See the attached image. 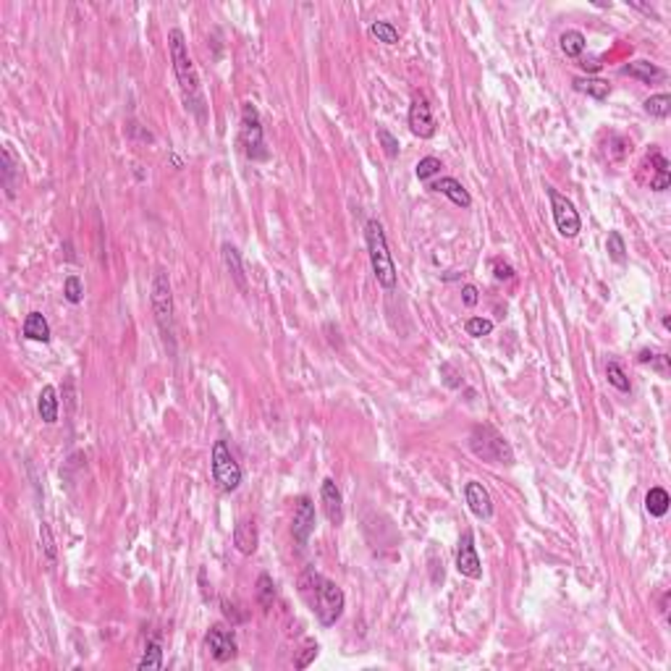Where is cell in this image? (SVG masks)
<instances>
[{
  "instance_id": "cell-26",
  "label": "cell",
  "mask_w": 671,
  "mask_h": 671,
  "mask_svg": "<svg viewBox=\"0 0 671 671\" xmlns=\"http://www.w3.org/2000/svg\"><path fill=\"white\" fill-rule=\"evenodd\" d=\"M139 669L142 671H150V669H160L163 666V645H160V640L158 637H153L150 642H147V647H145V653H142V658H139V663H137Z\"/></svg>"
},
{
  "instance_id": "cell-17",
  "label": "cell",
  "mask_w": 671,
  "mask_h": 671,
  "mask_svg": "<svg viewBox=\"0 0 671 671\" xmlns=\"http://www.w3.org/2000/svg\"><path fill=\"white\" fill-rule=\"evenodd\" d=\"M21 333H24V339H29V341H42V344H48V341L53 339V331H50L48 317L42 315V312H29V315L24 317Z\"/></svg>"
},
{
  "instance_id": "cell-21",
  "label": "cell",
  "mask_w": 671,
  "mask_h": 671,
  "mask_svg": "<svg viewBox=\"0 0 671 671\" xmlns=\"http://www.w3.org/2000/svg\"><path fill=\"white\" fill-rule=\"evenodd\" d=\"M220 252H223L226 270L231 273V278L236 281V286H239L242 292H247V278H244V265H242V255H239V250H236L234 244H223Z\"/></svg>"
},
{
  "instance_id": "cell-14",
  "label": "cell",
  "mask_w": 671,
  "mask_h": 671,
  "mask_svg": "<svg viewBox=\"0 0 671 671\" xmlns=\"http://www.w3.org/2000/svg\"><path fill=\"white\" fill-rule=\"evenodd\" d=\"M320 501H323V509H325L328 522L339 527L341 522H344V496H341V491H339V486H336V480H333V477H325L323 480V486H320Z\"/></svg>"
},
{
  "instance_id": "cell-28",
  "label": "cell",
  "mask_w": 671,
  "mask_h": 671,
  "mask_svg": "<svg viewBox=\"0 0 671 671\" xmlns=\"http://www.w3.org/2000/svg\"><path fill=\"white\" fill-rule=\"evenodd\" d=\"M642 106H645V113H650L653 118H669V113H671V95H666V92H661V95H653V98H647Z\"/></svg>"
},
{
  "instance_id": "cell-9",
  "label": "cell",
  "mask_w": 671,
  "mask_h": 671,
  "mask_svg": "<svg viewBox=\"0 0 671 671\" xmlns=\"http://www.w3.org/2000/svg\"><path fill=\"white\" fill-rule=\"evenodd\" d=\"M409 131L420 139H433L436 137V116H433V106L430 100L417 92L409 106Z\"/></svg>"
},
{
  "instance_id": "cell-37",
  "label": "cell",
  "mask_w": 671,
  "mask_h": 671,
  "mask_svg": "<svg viewBox=\"0 0 671 671\" xmlns=\"http://www.w3.org/2000/svg\"><path fill=\"white\" fill-rule=\"evenodd\" d=\"M40 541H42V548H45V558H48V564H56V541H53L50 527L45 525V522L40 525Z\"/></svg>"
},
{
  "instance_id": "cell-10",
  "label": "cell",
  "mask_w": 671,
  "mask_h": 671,
  "mask_svg": "<svg viewBox=\"0 0 671 671\" xmlns=\"http://www.w3.org/2000/svg\"><path fill=\"white\" fill-rule=\"evenodd\" d=\"M456 569L467 580H480L483 577V561L477 556L472 530H464L459 538V545H456Z\"/></svg>"
},
{
  "instance_id": "cell-24",
  "label": "cell",
  "mask_w": 671,
  "mask_h": 671,
  "mask_svg": "<svg viewBox=\"0 0 671 671\" xmlns=\"http://www.w3.org/2000/svg\"><path fill=\"white\" fill-rule=\"evenodd\" d=\"M653 163H655V176L650 178V189H653V192H666L671 184L669 160H666L658 150H653Z\"/></svg>"
},
{
  "instance_id": "cell-8",
  "label": "cell",
  "mask_w": 671,
  "mask_h": 671,
  "mask_svg": "<svg viewBox=\"0 0 671 671\" xmlns=\"http://www.w3.org/2000/svg\"><path fill=\"white\" fill-rule=\"evenodd\" d=\"M545 192H548L556 231L564 236V239H574V236L580 234V228H583V218H580V212H577L574 203L569 200V197L561 195V192H556L553 186H545Z\"/></svg>"
},
{
  "instance_id": "cell-6",
  "label": "cell",
  "mask_w": 671,
  "mask_h": 671,
  "mask_svg": "<svg viewBox=\"0 0 671 671\" xmlns=\"http://www.w3.org/2000/svg\"><path fill=\"white\" fill-rule=\"evenodd\" d=\"M239 142H242L244 155L250 158L252 163H262L270 158L265 147V131H262V121H260L257 108L252 103H244L242 106V131H239Z\"/></svg>"
},
{
  "instance_id": "cell-32",
  "label": "cell",
  "mask_w": 671,
  "mask_h": 671,
  "mask_svg": "<svg viewBox=\"0 0 671 671\" xmlns=\"http://www.w3.org/2000/svg\"><path fill=\"white\" fill-rule=\"evenodd\" d=\"M464 331H467V336H472V339L491 336V333H493V320H488V317H469L467 323H464Z\"/></svg>"
},
{
  "instance_id": "cell-18",
  "label": "cell",
  "mask_w": 671,
  "mask_h": 671,
  "mask_svg": "<svg viewBox=\"0 0 671 671\" xmlns=\"http://www.w3.org/2000/svg\"><path fill=\"white\" fill-rule=\"evenodd\" d=\"M58 406H61L58 391L53 386H45L40 391V396H37V414H40V420L45 425H56L58 422Z\"/></svg>"
},
{
  "instance_id": "cell-23",
  "label": "cell",
  "mask_w": 671,
  "mask_h": 671,
  "mask_svg": "<svg viewBox=\"0 0 671 671\" xmlns=\"http://www.w3.org/2000/svg\"><path fill=\"white\" fill-rule=\"evenodd\" d=\"M669 503H671L669 493L658 486L650 488V491L645 493V511L650 514V517H663V514L669 511Z\"/></svg>"
},
{
  "instance_id": "cell-39",
  "label": "cell",
  "mask_w": 671,
  "mask_h": 671,
  "mask_svg": "<svg viewBox=\"0 0 671 671\" xmlns=\"http://www.w3.org/2000/svg\"><path fill=\"white\" fill-rule=\"evenodd\" d=\"M315 658H317V642H309V645L304 647V653H302L299 658L294 661V666H297V669H307V666L315 661Z\"/></svg>"
},
{
  "instance_id": "cell-1",
  "label": "cell",
  "mask_w": 671,
  "mask_h": 671,
  "mask_svg": "<svg viewBox=\"0 0 671 671\" xmlns=\"http://www.w3.org/2000/svg\"><path fill=\"white\" fill-rule=\"evenodd\" d=\"M168 53H170V63H173V73H176V79H178V87H181V98H184L186 111L192 116H197L200 121H205L208 103H205L200 73H197L195 61L189 56V45H186V37L181 29H170L168 32Z\"/></svg>"
},
{
  "instance_id": "cell-30",
  "label": "cell",
  "mask_w": 671,
  "mask_h": 671,
  "mask_svg": "<svg viewBox=\"0 0 671 671\" xmlns=\"http://www.w3.org/2000/svg\"><path fill=\"white\" fill-rule=\"evenodd\" d=\"M606 378H608V383H611L616 391H622V394H630V391H632L630 378H627V372L622 370V364H619V362H608L606 364Z\"/></svg>"
},
{
  "instance_id": "cell-13",
  "label": "cell",
  "mask_w": 671,
  "mask_h": 671,
  "mask_svg": "<svg viewBox=\"0 0 671 671\" xmlns=\"http://www.w3.org/2000/svg\"><path fill=\"white\" fill-rule=\"evenodd\" d=\"M464 498H467L469 511L480 519H491L493 517V498L488 493V488L477 480H469L464 483Z\"/></svg>"
},
{
  "instance_id": "cell-42",
  "label": "cell",
  "mask_w": 671,
  "mask_h": 671,
  "mask_svg": "<svg viewBox=\"0 0 671 671\" xmlns=\"http://www.w3.org/2000/svg\"><path fill=\"white\" fill-rule=\"evenodd\" d=\"M477 286H472V283H467V286H461V302L467 304V307H475L477 304Z\"/></svg>"
},
{
  "instance_id": "cell-31",
  "label": "cell",
  "mask_w": 671,
  "mask_h": 671,
  "mask_svg": "<svg viewBox=\"0 0 671 671\" xmlns=\"http://www.w3.org/2000/svg\"><path fill=\"white\" fill-rule=\"evenodd\" d=\"M606 250H608V257L614 260L616 265H624V262H627V247H624V236L619 234V231H611V234H608Z\"/></svg>"
},
{
  "instance_id": "cell-22",
  "label": "cell",
  "mask_w": 671,
  "mask_h": 671,
  "mask_svg": "<svg viewBox=\"0 0 671 671\" xmlns=\"http://www.w3.org/2000/svg\"><path fill=\"white\" fill-rule=\"evenodd\" d=\"M558 48H561V53H564L566 58H580L585 53V48H588V40H585L583 32L566 29V32L558 37Z\"/></svg>"
},
{
  "instance_id": "cell-4",
  "label": "cell",
  "mask_w": 671,
  "mask_h": 671,
  "mask_svg": "<svg viewBox=\"0 0 671 671\" xmlns=\"http://www.w3.org/2000/svg\"><path fill=\"white\" fill-rule=\"evenodd\" d=\"M150 302H153V315L155 323L160 328L163 339L168 344L170 354H176V325H173V294H170V281L165 270H158L153 278V294H150Z\"/></svg>"
},
{
  "instance_id": "cell-16",
  "label": "cell",
  "mask_w": 671,
  "mask_h": 671,
  "mask_svg": "<svg viewBox=\"0 0 671 671\" xmlns=\"http://www.w3.org/2000/svg\"><path fill=\"white\" fill-rule=\"evenodd\" d=\"M260 535H257V525L255 519H239L234 527V545L239 548V553L244 556H252L257 550Z\"/></svg>"
},
{
  "instance_id": "cell-38",
  "label": "cell",
  "mask_w": 671,
  "mask_h": 671,
  "mask_svg": "<svg viewBox=\"0 0 671 671\" xmlns=\"http://www.w3.org/2000/svg\"><path fill=\"white\" fill-rule=\"evenodd\" d=\"M493 275H496V281H511L514 278V267L506 262V260H501V257H496L493 262Z\"/></svg>"
},
{
  "instance_id": "cell-3",
  "label": "cell",
  "mask_w": 671,
  "mask_h": 671,
  "mask_svg": "<svg viewBox=\"0 0 671 671\" xmlns=\"http://www.w3.org/2000/svg\"><path fill=\"white\" fill-rule=\"evenodd\" d=\"M364 242H367V255H370V265L375 281L386 289V292H394L399 281L396 265H394V257L389 252V242H386V231H383V223L378 218H370L364 223Z\"/></svg>"
},
{
  "instance_id": "cell-11",
  "label": "cell",
  "mask_w": 671,
  "mask_h": 671,
  "mask_svg": "<svg viewBox=\"0 0 671 671\" xmlns=\"http://www.w3.org/2000/svg\"><path fill=\"white\" fill-rule=\"evenodd\" d=\"M205 647H208V653H210L218 663L234 661L236 650H239V647H236L234 632L226 630L223 624H215V627H210V632L205 635Z\"/></svg>"
},
{
  "instance_id": "cell-33",
  "label": "cell",
  "mask_w": 671,
  "mask_h": 671,
  "mask_svg": "<svg viewBox=\"0 0 671 671\" xmlns=\"http://www.w3.org/2000/svg\"><path fill=\"white\" fill-rule=\"evenodd\" d=\"M441 168H444V163L438 160L436 155H428V158H422V160L417 163L414 173H417V178H420V181H428V178L438 176V173H441Z\"/></svg>"
},
{
  "instance_id": "cell-12",
  "label": "cell",
  "mask_w": 671,
  "mask_h": 671,
  "mask_svg": "<svg viewBox=\"0 0 671 671\" xmlns=\"http://www.w3.org/2000/svg\"><path fill=\"white\" fill-rule=\"evenodd\" d=\"M315 503L309 496H299L297 498V506H294V522H292V533L294 541L299 545H307L309 535L315 533Z\"/></svg>"
},
{
  "instance_id": "cell-35",
  "label": "cell",
  "mask_w": 671,
  "mask_h": 671,
  "mask_svg": "<svg viewBox=\"0 0 671 671\" xmlns=\"http://www.w3.org/2000/svg\"><path fill=\"white\" fill-rule=\"evenodd\" d=\"M378 142H380V147H383V153L389 155V158H399L401 145H399V139L394 137L386 126H378Z\"/></svg>"
},
{
  "instance_id": "cell-27",
  "label": "cell",
  "mask_w": 671,
  "mask_h": 671,
  "mask_svg": "<svg viewBox=\"0 0 671 671\" xmlns=\"http://www.w3.org/2000/svg\"><path fill=\"white\" fill-rule=\"evenodd\" d=\"M16 160H14V155H11L9 145L3 147V186H6V195H9V200H14L16 197V184H14V176H16Z\"/></svg>"
},
{
  "instance_id": "cell-34",
  "label": "cell",
  "mask_w": 671,
  "mask_h": 671,
  "mask_svg": "<svg viewBox=\"0 0 671 671\" xmlns=\"http://www.w3.org/2000/svg\"><path fill=\"white\" fill-rule=\"evenodd\" d=\"M63 297H66V302H71V304H79V302L84 299V286H81L79 275H68L63 281Z\"/></svg>"
},
{
  "instance_id": "cell-2",
  "label": "cell",
  "mask_w": 671,
  "mask_h": 671,
  "mask_svg": "<svg viewBox=\"0 0 671 671\" xmlns=\"http://www.w3.org/2000/svg\"><path fill=\"white\" fill-rule=\"evenodd\" d=\"M299 588H302L304 600H307L309 608H312V614L317 616V622L323 624V627H333V624L344 616L347 595H344V590H341L333 580L323 577V574L315 572V569H307V572L302 574Z\"/></svg>"
},
{
  "instance_id": "cell-40",
  "label": "cell",
  "mask_w": 671,
  "mask_h": 671,
  "mask_svg": "<svg viewBox=\"0 0 671 671\" xmlns=\"http://www.w3.org/2000/svg\"><path fill=\"white\" fill-rule=\"evenodd\" d=\"M441 375H444V383L449 389H459L461 386V380H456L459 375H456V370H454L451 364H444V367H441Z\"/></svg>"
},
{
  "instance_id": "cell-19",
  "label": "cell",
  "mask_w": 671,
  "mask_h": 671,
  "mask_svg": "<svg viewBox=\"0 0 671 671\" xmlns=\"http://www.w3.org/2000/svg\"><path fill=\"white\" fill-rule=\"evenodd\" d=\"M624 76H632V79H640L642 84H653V81L663 79L666 73L658 68L655 63H650V61H635V63H627L622 68Z\"/></svg>"
},
{
  "instance_id": "cell-36",
  "label": "cell",
  "mask_w": 671,
  "mask_h": 671,
  "mask_svg": "<svg viewBox=\"0 0 671 671\" xmlns=\"http://www.w3.org/2000/svg\"><path fill=\"white\" fill-rule=\"evenodd\" d=\"M640 364H647L650 362V367H655V370L661 372V375H669V357L666 354H653V352H647V349H642L637 357Z\"/></svg>"
},
{
  "instance_id": "cell-25",
  "label": "cell",
  "mask_w": 671,
  "mask_h": 671,
  "mask_svg": "<svg viewBox=\"0 0 671 671\" xmlns=\"http://www.w3.org/2000/svg\"><path fill=\"white\" fill-rule=\"evenodd\" d=\"M257 603L262 611H270L275 603V583L267 572H262L257 577Z\"/></svg>"
},
{
  "instance_id": "cell-5",
  "label": "cell",
  "mask_w": 671,
  "mask_h": 671,
  "mask_svg": "<svg viewBox=\"0 0 671 671\" xmlns=\"http://www.w3.org/2000/svg\"><path fill=\"white\" fill-rule=\"evenodd\" d=\"M469 449H472L475 456H480L488 464H514L511 444L488 422L472 428V433H469Z\"/></svg>"
},
{
  "instance_id": "cell-29",
  "label": "cell",
  "mask_w": 671,
  "mask_h": 671,
  "mask_svg": "<svg viewBox=\"0 0 671 671\" xmlns=\"http://www.w3.org/2000/svg\"><path fill=\"white\" fill-rule=\"evenodd\" d=\"M370 37H375L383 45H396L399 42V29L391 21H372L370 24Z\"/></svg>"
},
{
  "instance_id": "cell-43",
  "label": "cell",
  "mask_w": 671,
  "mask_h": 671,
  "mask_svg": "<svg viewBox=\"0 0 671 671\" xmlns=\"http://www.w3.org/2000/svg\"><path fill=\"white\" fill-rule=\"evenodd\" d=\"M580 66H583L585 71H598V68H600V66H603V63H600L598 58H585V61H583V63H580Z\"/></svg>"
},
{
  "instance_id": "cell-15",
  "label": "cell",
  "mask_w": 671,
  "mask_h": 671,
  "mask_svg": "<svg viewBox=\"0 0 671 671\" xmlns=\"http://www.w3.org/2000/svg\"><path fill=\"white\" fill-rule=\"evenodd\" d=\"M430 189L433 192H438V195H444V197H449L456 208H472V197H469V192L464 189V184L461 181H456V178H451V176H444V178H438V181H433L430 184Z\"/></svg>"
},
{
  "instance_id": "cell-41",
  "label": "cell",
  "mask_w": 671,
  "mask_h": 671,
  "mask_svg": "<svg viewBox=\"0 0 671 671\" xmlns=\"http://www.w3.org/2000/svg\"><path fill=\"white\" fill-rule=\"evenodd\" d=\"M220 606H223V616H226V619H231V627H234V624H242V622H244V614H239V611H236L234 603H228V600H220Z\"/></svg>"
},
{
  "instance_id": "cell-20",
  "label": "cell",
  "mask_w": 671,
  "mask_h": 671,
  "mask_svg": "<svg viewBox=\"0 0 671 671\" xmlns=\"http://www.w3.org/2000/svg\"><path fill=\"white\" fill-rule=\"evenodd\" d=\"M574 89L577 92H583V95H588V98L598 100V103H603V100L611 95V84H608L606 79H593V76H577V79L572 81Z\"/></svg>"
},
{
  "instance_id": "cell-7",
  "label": "cell",
  "mask_w": 671,
  "mask_h": 671,
  "mask_svg": "<svg viewBox=\"0 0 671 671\" xmlns=\"http://www.w3.org/2000/svg\"><path fill=\"white\" fill-rule=\"evenodd\" d=\"M210 467H212V480L223 493H234L236 488L242 486V467L234 459V454L228 449L226 441H215L210 451Z\"/></svg>"
}]
</instances>
